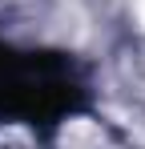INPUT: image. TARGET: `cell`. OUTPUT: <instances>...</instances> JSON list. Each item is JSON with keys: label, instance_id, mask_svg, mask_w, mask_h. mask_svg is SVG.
Here are the masks:
<instances>
[{"label": "cell", "instance_id": "obj_1", "mask_svg": "<svg viewBox=\"0 0 145 149\" xmlns=\"http://www.w3.org/2000/svg\"><path fill=\"white\" fill-rule=\"evenodd\" d=\"M89 73L72 52L12 49L0 40V121L52 133L89 113Z\"/></svg>", "mask_w": 145, "mask_h": 149}]
</instances>
